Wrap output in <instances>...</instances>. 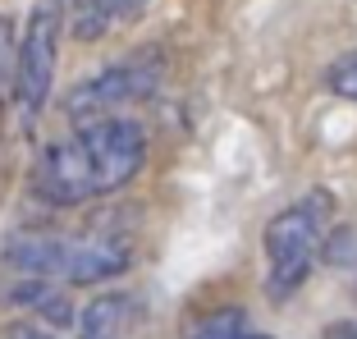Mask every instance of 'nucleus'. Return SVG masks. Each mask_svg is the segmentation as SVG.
Returning <instances> with one entry per match:
<instances>
[{
    "label": "nucleus",
    "instance_id": "nucleus-1",
    "mask_svg": "<svg viewBox=\"0 0 357 339\" xmlns=\"http://www.w3.org/2000/svg\"><path fill=\"white\" fill-rule=\"evenodd\" d=\"M147 160V133L137 119L105 115L78 124L74 138L51 142L32 165V193L51 206H78V202L105 197L124 188Z\"/></svg>",
    "mask_w": 357,
    "mask_h": 339
},
{
    "label": "nucleus",
    "instance_id": "nucleus-2",
    "mask_svg": "<svg viewBox=\"0 0 357 339\" xmlns=\"http://www.w3.org/2000/svg\"><path fill=\"white\" fill-rule=\"evenodd\" d=\"M128 243L105 234H19L5 248V262L32 280H64V285H101L128 271Z\"/></svg>",
    "mask_w": 357,
    "mask_h": 339
},
{
    "label": "nucleus",
    "instance_id": "nucleus-3",
    "mask_svg": "<svg viewBox=\"0 0 357 339\" xmlns=\"http://www.w3.org/2000/svg\"><path fill=\"white\" fill-rule=\"evenodd\" d=\"M330 211H335V197L326 188H312L294 206L271 216L261 243H266V294L275 303L298 294L303 280L312 276L321 243H326V229H330Z\"/></svg>",
    "mask_w": 357,
    "mask_h": 339
},
{
    "label": "nucleus",
    "instance_id": "nucleus-4",
    "mask_svg": "<svg viewBox=\"0 0 357 339\" xmlns=\"http://www.w3.org/2000/svg\"><path fill=\"white\" fill-rule=\"evenodd\" d=\"M64 0H42L32 5L28 28L19 37V51H14V101H19L23 124H37L51 101L55 87V64H60V37H64Z\"/></svg>",
    "mask_w": 357,
    "mask_h": 339
},
{
    "label": "nucleus",
    "instance_id": "nucleus-5",
    "mask_svg": "<svg viewBox=\"0 0 357 339\" xmlns=\"http://www.w3.org/2000/svg\"><path fill=\"white\" fill-rule=\"evenodd\" d=\"M156 87H160V64L124 60V64H110V69H101V74L83 78V83L69 92L64 110H69L78 124H92V119L115 115V110L133 106V101H147Z\"/></svg>",
    "mask_w": 357,
    "mask_h": 339
},
{
    "label": "nucleus",
    "instance_id": "nucleus-6",
    "mask_svg": "<svg viewBox=\"0 0 357 339\" xmlns=\"http://www.w3.org/2000/svg\"><path fill=\"white\" fill-rule=\"evenodd\" d=\"M142 10H147V0H69L64 23L78 42H101L115 28L142 19Z\"/></svg>",
    "mask_w": 357,
    "mask_h": 339
},
{
    "label": "nucleus",
    "instance_id": "nucleus-7",
    "mask_svg": "<svg viewBox=\"0 0 357 339\" xmlns=\"http://www.w3.org/2000/svg\"><path fill=\"white\" fill-rule=\"evenodd\" d=\"M133 321H137V298L133 294H101L78 317V330H83V339H124Z\"/></svg>",
    "mask_w": 357,
    "mask_h": 339
},
{
    "label": "nucleus",
    "instance_id": "nucleus-8",
    "mask_svg": "<svg viewBox=\"0 0 357 339\" xmlns=\"http://www.w3.org/2000/svg\"><path fill=\"white\" fill-rule=\"evenodd\" d=\"M14 303L19 308H37L51 326H69L74 321V308H69V298L60 294V289H51L46 280H32V285H23V289H14Z\"/></svg>",
    "mask_w": 357,
    "mask_h": 339
},
{
    "label": "nucleus",
    "instance_id": "nucleus-9",
    "mask_svg": "<svg viewBox=\"0 0 357 339\" xmlns=\"http://www.w3.org/2000/svg\"><path fill=\"white\" fill-rule=\"evenodd\" d=\"M188 339H271V335L252 330V326H248V317H243L238 308H225V312H211L202 326H192Z\"/></svg>",
    "mask_w": 357,
    "mask_h": 339
},
{
    "label": "nucleus",
    "instance_id": "nucleus-10",
    "mask_svg": "<svg viewBox=\"0 0 357 339\" xmlns=\"http://www.w3.org/2000/svg\"><path fill=\"white\" fill-rule=\"evenodd\" d=\"M326 87L335 96H348V101H357V51H344L335 64L326 69Z\"/></svg>",
    "mask_w": 357,
    "mask_h": 339
},
{
    "label": "nucleus",
    "instance_id": "nucleus-11",
    "mask_svg": "<svg viewBox=\"0 0 357 339\" xmlns=\"http://www.w3.org/2000/svg\"><path fill=\"white\" fill-rule=\"evenodd\" d=\"M14 32H10V23L0 19V96H5V87H14Z\"/></svg>",
    "mask_w": 357,
    "mask_h": 339
},
{
    "label": "nucleus",
    "instance_id": "nucleus-12",
    "mask_svg": "<svg viewBox=\"0 0 357 339\" xmlns=\"http://www.w3.org/2000/svg\"><path fill=\"white\" fill-rule=\"evenodd\" d=\"M0 339H60V335L32 326V321H14V326H0Z\"/></svg>",
    "mask_w": 357,
    "mask_h": 339
},
{
    "label": "nucleus",
    "instance_id": "nucleus-13",
    "mask_svg": "<svg viewBox=\"0 0 357 339\" xmlns=\"http://www.w3.org/2000/svg\"><path fill=\"white\" fill-rule=\"evenodd\" d=\"M321 339H357V321H339V326H330Z\"/></svg>",
    "mask_w": 357,
    "mask_h": 339
}]
</instances>
